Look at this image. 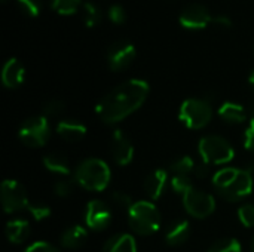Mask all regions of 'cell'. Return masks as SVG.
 Segmentation results:
<instances>
[{"label":"cell","instance_id":"4fadbf2b","mask_svg":"<svg viewBox=\"0 0 254 252\" xmlns=\"http://www.w3.org/2000/svg\"><path fill=\"white\" fill-rule=\"evenodd\" d=\"M110 151H112L113 160L119 166H127L128 163H131V160L134 157V146H132L131 140L122 131L113 132Z\"/></svg>","mask_w":254,"mask_h":252},{"label":"cell","instance_id":"484cf974","mask_svg":"<svg viewBox=\"0 0 254 252\" xmlns=\"http://www.w3.org/2000/svg\"><path fill=\"white\" fill-rule=\"evenodd\" d=\"M83 19H85V25L86 27H95L98 25V22L101 21V10L97 4L91 3V1H85L83 3Z\"/></svg>","mask_w":254,"mask_h":252},{"label":"cell","instance_id":"f35d334b","mask_svg":"<svg viewBox=\"0 0 254 252\" xmlns=\"http://www.w3.org/2000/svg\"><path fill=\"white\" fill-rule=\"evenodd\" d=\"M213 22L219 24V25H223V27H231V19L225 15H219V16H213Z\"/></svg>","mask_w":254,"mask_h":252},{"label":"cell","instance_id":"7c38bea8","mask_svg":"<svg viewBox=\"0 0 254 252\" xmlns=\"http://www.w3.org/2000/svg\"><path fill=\"white\" fill-rule=\"evenodd\" d=\"M180 24L188 30H201L213 22L211 13L202 4H189L180 13Z\"/></svg>","mask_w":254,"mask_h":252},{"label":"cell","instance_id":"5bb4252c","mask_svg":"<svg viewBox=\"0 0 254 252\" xmlns=\"http://www.w3.org/2000/svg\"><path fill=\"white\" fill-rule=\"evenodd\" d=\"M25 79V68L24 65L16 59V58H10L9 61H6V64L3 65L1 70V82L6 88L13 89L18 88Z\"/></svg>","mask_w":254,"mask_h":252},{"label":"cell","instance_id":"3957f363","mask_svg":"<svg viewBox=\"0 0 254 252\" xmlns=\"http://www.w3.org/2000/svg\"><path fill=\"white\" fill-rule=\"evenodd\" d=\"M128 221L137 235L150 236L161 227V214L155 203L140 201L134 202V205L128 209Z\"/></svg>","mask_w":254,"mask_h":252},{"label":"cell","instance_id":"f1b7e54d","mask_svg":"<svg viewBox=\"0 0 254 252\" xmlns=\"http://www.w3.org/2000/svg\"><path fill=\"white\" fill-rule=\"evenodd\" d=\"M74 180H58L54 184V193L60 198H68L74 192Z\"/></svg>","mask_w":254,"mask_h":252},{"label":"cell","instance_id":"d590c367","mask_svg":"<svg viewBox=\"0 0 254 252\" xmlns=\"http://www.w3.org/2000/svg\"><path fill=\"white\" fill-rule=\"evenodd\" d=\"M244 147L249 151L254 153V116L252 117V120H250V123L244 132Z\"/></svg>","mask_w":254,"mask_h":252},{"label":"cell","instance_id":"d4e9b609","mask_svg":"<svg viewBox=\"0 0 254 252\" xmlns=\"http://www.w3.org/2000/svg\"><path fill=\"white\" fill-rule=\"evenodd\" d=\"M82 0H51V7L60 15H71L77 12Z\"/></svg>","mask_w":254,"mask_h":252},{"label":"cell","instance_id":"8992f818","mask_svg":"<svg viewBox=\"0 0 254 252\" xmlns=\"http://www.w3.org/2000/svg\"><path fill=\"white\" fill-rule=\"evenodd\" d=\"M49 134H51V128H49L48 117L34 116V117L27 119L22 123V126L19 128L18 137L25 146L37 149V147L45 146V143L49 138Z\"/></svg>","mask_w":254,"mask_h":252},{"label":"cell","instance_id":"d6a6232c","mask_svg":"<svg viewBox=\"0 0 254 252\" xmlns=\"http://www.w3.org/2000/svg\"><path fill=\"white\" fill-rule=\"evenodd\" d=\"M110 201H112V203L116 205L118 208H127V209H129V208L134 205L132 198H131L128 193L121 192V190L113 192V193L110 195Z\"/></svg>","mask_w":254,"mask_h":252},{"label":"cell","instance_id":"ab89813d","mask_svg":"<svg viewBox=\"0 0 254 252\" xmlns=\"http://www.w3.org/2000/svg\"><path fill=\"white\" fill-rule=\"evenodd\" d=\"M249 83H250V86L254 89V70L250 73V76H249Z\"/></svg>","mask_w":254,"mask_h":252},{"label":"cell","instance_id":"2e32d148","mask_svg":"<svg viewBox=\"0 0 254 252\" xmlns=\"http://www.w3.org/2000/svg\"><path fill=\"white\" fill-rule=\"evenodd\" d=\"M168 172L165 169H156L153 171L144 181V192L152 201H158L167 186Z\"/></svg>","mask_w":254,"mask_h":252},{"label":"cell","instance_id":"83f0119b","mask_svg":"<svg viewBox=\"0 0 254 252\" xmlns=\"http://www.w3.org/2000/svg\"><path fill=\"white\" fill-rule=\"evenodd\" d=\"M19 9L27 15V16H37L42 9V0H16Z\"/></svg>","mask_w":254,"mask_h":252},{"label":"cell","instance_id":"7a4b0ae2","mask_svg":"<svg viewBox=\"0 0 254 252\" xmlns=\"http://www.w3.org/2000/svg\"><path fill=\"white\" fill-rule=\"evenodd\" d=\"M112 178L109 165L101 159H86L74 171V181L88 192H103Z\"/></svg>","mask_w":254,"mask_h":252},{"label":"cell","instance_id":"603a6c76","mask_svg":"<svg viewBox=\"0 0 254 252\" xmlns=\"http://www.w3.org/2000/svg\"><path fill=\"white\" fill-rule=\"evenodd\" d=\"M238 171L240 169H237V168H222L220 171H217L213 177V184H214L216 190L220 192V190L229 187L234 183V180L237 178Z\"/></svg>","mask_w":254,"mask_h":252},{"label":"cell","instance_id":"44dd1931","mask_svg":"<svg viewBox=\"0 0 254 252\" xmlns=\"http://www.w3.org/2000/svg\"><path fill=\"white\" fill-rule=\"evenodd\" d=\"M219 116L222 120H225L228 123H243L247 119V111L241 104L228 101L220 105Z\"/></svg>","mask_w":254,"mask_h":252},{"label":"cell","instance_id":"74e56055","mask_svg":"<svg viewBox=\"0 0 254 252\" xmlns=\"http://www.w3.org/2000/svg\"><path fill=\"white\" fill-rule=\"evenodd\" d=\"M210 165H207L205 162L204 163H199V165H196L195 166V171H193V174L198 177V178H205V177H208V174H210V168H208Z\"/></svg>","mask_w":254,"mask_h":252},{"label":"cell","instance_id":"4316f807","mask_svg":"<svg viewBox=\"0 0 254 252\" xmlns=\"http://www.w3.org/2000/svg\"><path fill=\"white\" fill-rule=\"evenodd\" d=\"M241 244L234 239V238H228V239H220L217 242H214L211 245V248L208 252H241Z\"/></svg>","mask_w":254,"mask_h":252},{"label":"cell","instance_id":"ac0fdd59","mask_svg":"<svg viewBox=\"0 0 254 252\" xmlns=\"http://www.w3.org/2000/svg\"><path fill=\"white\" fill-rule=\"evenodd\" d=\"M103 252H137L135 239L128 233L112 236L103 247Z\"/></svg>","mask_w":254,"mask_h":252},{"label":"cell","instance_id":"4dcf8cb0","mask_svg":"<svg viewBox=\"0 0 254 252\" xmlns=\"http://www.w3.org/2000/svg\"><path fill=\"white\" fill-rule=\"evenodd\" d=\"M27 209L36 221H43V220L49 218V215H51V208L43 203H31L30 202Z\"/></svg>","mask_w":254,"mask_h":252},{"label":"cell","instance_id":"1f68e13d","mask_svg":"<svg viewBox=\"0 0 254 252\" xmlns=\"http://www.w3.org/2000/svg\"><path fill=\"white\" fill-rule=\"evenodd\" d=\"M171 187L176 193L185 195L186 192H189L192 189V181L189 177L185 175H174L171 180Z\"/></svg>","mask_w":254,"mask_h":252},{"label":"cell","instance_id":"ba28073f","mask_svg":"<svg viewBox=\"0 0 254 252\" xmlns=\"http://www.w3.org/2000/svg\"><path fill=\"white\" fill-rule=\"evenodd\" d=\"M183 205L189 215L195 218H207L216 209V201L210 193L198 189H190L183 195Z\"/></svg>","mask_w":254,"mask_h":252},{"label":"cell","instance_id":"8d00e7d4","mask_svg":"<svg viewBox=\"0 0 254 252\" xmlns=\"http://www.w3.org/2000/svg\"><path fill=\"white\" fill-rule=\"evenodd\" d=\"M24 252H58V250L46 242H34Z\"/></svg>","mask_w":254,"mask_h":252},{"label":"cell","instance_id":"5b68a950","mask_svg":"<svg viewBox=\"0 0 254 252\" xmlns=\"http://www.w3.org/2000/svg\"><path fill=\"white\" fill-rule=\"evenodd\" d=\"M213 117L211 104L207 100L201 98H189L183 101L179 119L189 129H202L205 128Z\"/></svg>","mask_w":254,"mask_h":252},{"label":"cell","instance_id":"cb8c5ba5","mask_svg":"<svg viewBox=\"0 0 254 252\" xmlns=\"http://www.w3.org/2000/svg\"><path fill=\"white\" fill-rule=\"evenodd\" d=\"M195 162L192 157L189 156H183L177 160H174L170 166V169L174 172V175H185V177H189L193 171H195Z\"/></svg>","mask_w":254,"mask_h":252},{"label":"cell","instance_id":"9a60e30c","mask_svg":"<svg viewBox=\"0 0 254 252\" xmlns=\"http://www.w3.org/2000/svg\"><path fill=\"white\" fill-rule=\"evenodd\" d=\"M55 131L58 137L68 143L80 141L86 135V126L77 120H61L60 123H57Z\"/></svg>","mask_w":254,"mask_h":252},{"label":"cell","instance_id":"9c48e42d","mask_svg":"<svg viewBox=\"0 0 254 252\" xmlns=\"http://www.w3.org/2000/svg\"><path fill=\"white\" fill-rule=\"evenodd\" d=\"M254 189V177L253 174L249 169H240L237 178L234 180V183L217 192L223 199H226L228 202H238L246 199L247 196L252 195Z\"/></svg>","mask_w":254,"mask_h":252},{"label":"cell","instance_id":"30bf717a","mask_svg":"<svg viewBox=\"0 0 254 252\" xmlns=\"http://www.w3.org/2000/svg\"><path fill=\"white\" fill-rule=\"evenodd\" d=\"M135 58V48L128 40H119L107 49V62L113 71H121L129 67Z\"/></svg>","mask_w":254,"mask_h":252},{"label":"cell","instance_id":"277c9868","mask_svg":"<svg viewBox=\"0 0 254 252\" xmlns=\"http://www.w3.org/2000/svg\"><path fill=\"white\" fill-rule=\"evenodd\" d=\"M198 151L207 165H225L231 162L235 156L231 143L219 135H207L201 138L198 144Z\"/></svg>","mask_w":254,"mask_h":252},{"label":"cell","instance_id":"ffe728a7","mask_svg":"<svg viewBox=\"0 0 254 252\" xmlns=\"http://www.w3.org/2000/svg\"><path fill=\"white\" fill-rule=\"evenodd\" d=\"M88 238V232L82 226H71L61 235V245L67 250L80 248Z\"/></svg>","mask_w":254,"mask_h":252},{"label":"cell","instance_id":"7402d4cb","mask_svg":"<svg viewBox=\"0 0 254 252\" xmlns=\"http://www.w3.org/2000/svg\"><path fill=\"white\" fill-rule=\"evenodd\" d=\"M43 166L49 172H52L55 175H61V177H67L71 172L68 160L61 154H48V156H45L43 157Z\"/></svg>","mask_w":254,"mask_h":252},{"label":"cell","instance_id":"e0dca14e","mask_svg":"<svg viewBox=\"0 0 254 252\" xmlns=\"http://www.w3.org/2000/svg\"><path fill=\"white\" fill-rule=\"evenodd\" d=\"M190 236V224L188 220H177L171 223L165 232V242L171 247L183 245Z\"/></svg>","mask_w":254,"mask_h":252},{"label":"cell","instance_id":"b9f144b4","mask_svg":"<svg viewBox=\"0 0 254 252\" xmlns=\"http://www.w3.org/2000/svg\"><path fill=\"white\" fill-rule=\"evenodd\" d=\"M1 1H3V3H6V1H9V0H1Z\"/></svg>","mask_w":254,"mask_h":252},{"label":"cell","instance_id":"52a82bcc","mask_svg":"<svg viewBox=\"0 0 254 252\" xmlns=\"http://www.w3.org/2000/svg\"><path fill=\"white\" fill-rule=\"evenodd\" d=\"M0 198H1L3 209L7 214L19 212L22 209H27L30 205V201H28L24 186L15 180H4L1 183Z\"/></svg>","mask_w":254,"mask_h":252},{"label":"cell","instance_id":"8fae6325","mask_svg":"<svg viewBox=\"0 0 254 252\" xmlns=\"http://www.w3.org/2000/svg\"><path fill=\"white\" fill-rule=\"evenodd\" d=\"M85 223L94 232H103L112 223V212L107 203L103 201H91L86 205L85 211Z\"/></svg>","mask_w":254,"mask_h":252},{"label":"cell","instance_id":"60d3db41","mask_svg":"<svg viewBox=\"0 0 254 252\" xmlns=\"http://www.w3.org/2000/svg\"><path fill=\"white\" fill-rule=\"evenodd\" d=\"M252 252H254V238L253 241H252Z\"/></svg>","mask_w":254,"mask_h":252},{"label":"cell","instance_id":"f546056e","mask_svg":"<svg viewBox=\"0 0 254 252\" xmlns=\"http://www.w3.org/2000/svg\"><path fill=\"white\" fill-rule=\"evenodd\" d=\"M42 111L45 117H55L64 111V102L60 100H49L43 104Z\"/></svg>","mask_w":254,"mask_h":252},{"label":"cell","instance_id":"836d02e7","mask_svg":"<svg viewBox=\"0 0 254 252\" xmlns=\"http://www.w3.org/2000/svg\"><path fill=\"white\" fill-rule=\"evenodd\" d=\"M238 217L246 227H254V205H243L238 209Z\"/></svg>","mask_w":254,"mask_h":252},{"label":"cell","instance_id":"d6986e66","mask_svg":"<svg viewBox=\"0 0 254 252\" xmlns=\"http://www.w3.org/2000/svg\"><path fill=\"white\" fill-rule=\"evenodd\" d=\"M6 236L10 244L19 245L30 236V224L27 220H12L6 224Z\"/></svg>","mask_w":254,"mask_h":252},{"label":"cell","instance_id":"6da1fadb","mask_svg":"<svg viewBox=\"0 0 254 252\" xmlns=\"http://www.w3.org/2000/svg\"><path fill=\"white\" fill-rule=\"evenodd\" d=\"M149 83L141 79L127 80L104 95L95 107V113L107 125L119 123L137 111L149 95Z\"/></svg>","mask_w":254,"mask_h":252},{"label":"cell","instance_id":"e575fe53","mask_svg":"<svg viewBox=\"0 0 254 252\" xmlns=\"http://www.w3.org/2000/svg\"><path fill=\"white\" fill-rule=\"evenodd\" d=\"M109 18L113 24H124L127 19L125 9L121 4H112L109 7Z\"/></svg>","mask_w":254,"mask_h":252}]
</instances>
